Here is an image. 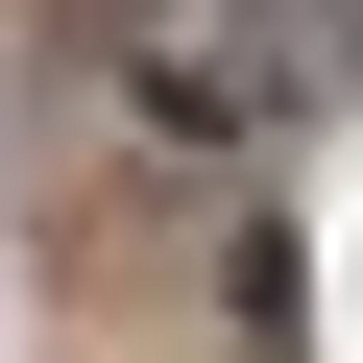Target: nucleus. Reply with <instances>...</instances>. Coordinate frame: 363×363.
Listing matches in <instances>:
<instances>
[{
	"instance_id": "nucleus-1",
	"label": "nucleus",
	"mask_w": 363,
	"mask_h": 363,
	"mask_svg": "<svg viewBox=\"0 0 363 363\" xmlns=\"http://www.w3.org/2000/svg\"><path fill=\"white\" fill-rule=\"evenodd\" d=\"M315 97H339V49L267 25V0H145V25H121V121H145V145H194V169L291 145Z\"/></svg>"
}]
</instances>
